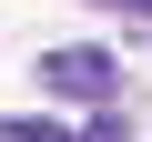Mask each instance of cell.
Instances as JSON below:
<instances>
[{
    "label": "cell",
    "mask_w": 152,
    "mask_h": 142,
    "mask_svg": "<svg viewBox=\"0 0 152 142\" xmlns=\"http://www.w3.org/2000/svg\"><path fill=\"white\" fill-rule=\"evenodd\" d=\"M0 142H61V132H51L41 112H10V122H0Z\"/></svg>",
    "instance_id": "obj_2"
},
{
    "label": "cell",
    "mask_w": 152,
    "mask_h": 142,
    "mask_svg": "<svg viewBox=\"0 0 152 142\" xmlns=\"http://www.w3.org/2000/svg\"><path fill=\"white\" fill-rule=\"evenodd\" d=\"M91 10H122V20H152V0H91Z\"/></svg>",
    "instance_id": "obj_4"
},
{
    "label": "cell",
    "mask_w": 152,
    "mask_h": 142,
    "mask_svg": "<svg viewBox=\"0 0 152 142\" xmlns=\"http://www.w3.org/2000/svg\"><path fill=\"white\" fill-rule=\"evenodd\" d=\"M41 91H51V102H91V112H112V102H122V61L91 51V41L41 51Z\"/></svg>",
    "instance_id": "obj_1"
},
{
    "label": "cell",
    "mask_w": 152,
    "mask_h": 142,
    "mask_svg": "<svg viewBox=\"0 0 152 142\" xmlns=\"http://www.w3.org/2000/svg\"><path fill=\"white\" fill-rule=\"evenodd\" d=\"M81 142H132V112H122V102H112V112H91V132H81Z\"/></svg>",
    "instance_id": "obj_3"
}]
</instances>
